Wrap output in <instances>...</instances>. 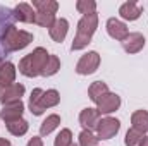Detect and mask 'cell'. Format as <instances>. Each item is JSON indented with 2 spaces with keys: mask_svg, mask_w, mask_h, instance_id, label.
<instances>
[{
  "mask_svg": "<svg viewBox=\"0 0 148 146\" xmlns=\"http://www.w3.org/2000/svg\"><path fill=\"white\" fill-rule=\"evenodd\" d=\"M73 145V134L69 129H62L60 134L55 139V146H71Z\"/></svg>",
  "mask_w": 148,
  "mask_h": 146,
  "instance_id": "26",
  "label": "cell"
},
{
  "mask_svg": "<svg viewBox=\"0 0 148 146\" xmlns=\"http://www.w3.org/2000/svg\"><path fill=\"white\" fill-rule=\"evenodd\" d=\"M23 112H24V105H23L21 100L19 102H12V103L3 105V108L0 110V119H3L9 124V122H14V120L21 119Z\"/></svg>",
  "mask_w": 148,
  "mask_h": 146,
  "instance_id": "8",
  "label": "cell"
},
{
  "mask_svg": "<svg viewBox=\"0 0 148 146\" xmlns=\"http://www.w3.org/2000/svg\"><path fill=\"white\" fill-rule=\"evenodd\" d=\"M28 146H43V143H41V139H40V138H33V139H29Z\"/></svg>",
  "mask_w": 148,
  "mask_h": 146,
  "instance_id": "29",
  "label": "cell"
},
{
  "mask_svg": "<svg viewBox=\"0 0 148 146\" xmlns=\"http://www.w3.org/2000/svg\"><path fill=\"white\" fill-rule=\"evenodd\" d=\"M23 95H24V86L19 84V83H16V84H10L3 91V95H2L0 100L3 102V105H7V103H12V102H19Z\"/></svg>",
  "mask_w": 148,
  "mask_h": 146,
  "instance_id": "12",
  "label": "cell"
},
{
  "mask_svg": "<svg viewBox=\"0 0 148 146\" xmlns=\"http://www.w3.org/2000/svg\"><path fill=\"white\" fill-rule=\"evenodd\" d=\"M33 41V35L28 33V31H19L16 26H7L3 35H2V43H3V48L9 50V52H16V50H21L24 46H28L29 43Z\"/></svg>",
  "mask_w": 148,
  "mask_h": 146,
  "instance_id": "4",
  "label": "cell"
},
{
  "mask_svg": "<svg viewBox=\"0 0 148 146\" xmlns=\"http://www.w3.org/2000/svg\"><path fill=\"white\" fill-rule=\"evenodd\" d=\"M59 69H60V60L55 55H50L48 57V62H47V65H45V69L41 72V76H53Z\"/></svg>",
  "mask_w": 148,
  "mask_h": 146,
  "instance_id": "23",
  "label": "cell"
},
{
  "mask_svg": "<svg viewBox=\"0 0 148 146\" xmlns=\"http://www.w3.org/2000/svg\"><path fill=\"white\" fill-rule=\"evenodd\" d=\"M131 124H133V129L140 131L141 134L148 132V112L147 110H138L133 113L131 117Z\"/></svg>",
  "mask_w": 148,
  "mask_h": 146,
  "instance_id": "15",
  "label": "cell"
},
{
  "mask_svg": "<svg viewBox=\"0 0 148 146\" xmlns=\"http://www.w3.org/2000/svg\"><path fill=\"white\" fill-rule=\"evenodd\" d=\"M143 134L140 132V131H136V129H129L127 131V134H126V146H140L141 145V141H143Z\"/></svg>",
  "mask_w": 148,
  "mask_h": 146,
  "instance_id": "24",
  "label": "cell"
},
{
  "mask_svg": "<svg viewBox=\"0 0 148 146\" xmlns=\"http://www.w3.org/2000/svg\"><path fill=\"white\" fill-rule=\"evenodd\" d=\"M107 31H109V35H110L112 38H115V40H119V41H122L124 38L129 35L126 24L121 23V21H117V19H114V17L107 21Z\"/></svg>",
  "mask_w": 148,
  "mask_h": 146,
  "instance_id": "11",
  "label": "cell"
},
{
  "mask_svg": "<svg viewBox=\"0 0 148 146\" xmlns=\"http://www.w3.org/2000/svg\"><path fill=\"white\" fill-rule=\"evenodd\" d=\"M0 79H3L9 84H14L16 79V67L10 62H3V65L0 67Z\"/></svg>",
  "mask_w": 148,
  "mask_h": 146,
  "instance_id": "20",
  "label": "cell"
},
{
  "mask_svg": "<svg viewBox=\"0 0 148 146\" xmlns=\"http://www.w3.org/2000/svg\"><path fill=\"white\" fill-rule=\"evenodd\" d=\"M121 129V122L114 117H105L98 122L97 126V132H98V139H110L114 138Z\"/></svg>",
  "mask_w": 148,
  "mask_h": 146,
  "instance_id": "6",
  "label": "cell"
},
{
  "mask_svg": "<svg viewBox=\"0 0 148 146\" xmlns=\"http://www.w3.org/2000/svg\"><path fill=\"white\" fill-rule=\"evenodd\" d=\"M33 5L38 9V12H50V14H55V10L59 9V3L53 0H33Z\"/></svg>",
  "mask_w": 148,
  "mask_h": 146,
  "instance_id": "21",
  "label": "cell"
},
{
  "mask_svg": "<svg viewBox=\"0 0 148 146\" xmlns=\"http://www.w3.org/2000/svg\"><path fill=\"white\" fill-rule=\"evenodd\" d=\"M119 14H121L124 19H127V21H136V19L140 17V14H141V9H140L134 2H126V3L121 5Z\"/></svg>",
  "mask_w": 148,
  "mask_h": 146,
  "instance_id": "16",
  "label": "cell"
},
{
  "mask_svg": "<svg viewBox=\"0 0 148 146\" xmlns=\"http://www.w3.org/2000/svg\"><path fill=\"white\" fill-rule=\"evenodd\" d=\"M76 9H77L81 14L88 16V14H95V10H97V3H95L93 0H79V2L76 3Z\"/></svg>",
  "mask_w": 148,
  "mask_h": 146,
  "instance_id": "25",
  "label": "cell"
},
{
  "mask_svg": "<svg viewBox=\"0 0 148 146\" xmlns=\"http://www.w3.org/2000/svg\"><path fill=\"white\" fill-rule=\"evenodd\" d=\"M2 65H3V60H2V59H0V67H2Z\"/></svg>",
  "mask_w": 148,
  "mask_h": 146,
  "instance_id": "32",
  "label": "cell"
},
{
  "mask_svg": "<svg viewBox=\"0 0 148 146\" xmlns=\"http://www.w3.org/2000/svg\"><path fill=\"white\" fill-rule=\"evenodd\" d=\"M97 24H98V16L97 12L95 14H88V16H83V19L77 23V33H76V38L73 41V50H81L84 48L90 41H91V36L97 29Z\"/></svg>",
  "mask_w": 148,
  "mask_h": 146,
  "instance_id": "2",
  "label": "cell"
},
{
  "mask_svg": "<svg viewBox=\"0 0 148 146\" xmlns=\"http://www.w3.org/2000/svg\"><path fill=\"white\" fill-rule=\"evenodd\" d=\"M97 105H98L97 110L100 112V115H102V113H112V112H115V110L119 108L121 98H119L115 93H105L103 96L98 98Z\"/></svg>",
  "mask_w": 148,
  "mask_h": 146,
  "instance_id": "7",
  "label": "cell"
},
{
  "mask_svg": "<svg viewBox=\"0 0 148 146\" xmlns=\"http://www.w3.org/2000/svg\"><path fill=\"white\" fill-rule=\"evenodd\" d=\"M59 102H60V96L55 89L43 91V89L36 88V89H33V93L29 96V108L35 115H41L47 108L55 107Z\"/></svg>",
  "mask_w": 148,
  "mask_h": 146,
  "instance_id": "3",
  "label": "cell"
},
{
  "mask_svg": "<svg viewBox=\"0 0 148 146\" xmlns=\"http://www.w3.org/2000/svg\"><path fill=\"white\" fill-rule=\"evenodd\" d=\"M50 53L45 48H36L33 50L29 55H26L21 62H19V72L28 76V77H35L43 72L47 62H48Z\"/></svg>",
  "mask_w": 148,
  "mask_h": 146,
  "instance_id": "1",
  "label": "cell"
},
{
  "mask_svg": "<svg viewBox=\"0 0 148 146\" xmlns=\"http://www.w3.org/2000/svg\"><path fill=\"white\" fill-rule=\"evenodd\" d=\"M7 129H9V132L14 134V136H23V134H26V131H28V122L23 120V119H17V120H14V122H9V124H7Z\"/></svg>",
  "mask_w": 148,
  "mask_h": 146,
  "instance_id": "19",
  "label": "cell"
},
{
  "mask_svg": "<svg viewBox=\"0 0 148 146\" xmlns=\"http://www.w3.org/2000/svg\"><path fill=\"white\" fill-rule=\"evenodd\" d=\"M71 146H77V145H74V143H73V145H71Z\"/></svg>",
  "mask_w": 148,
  "mask_h": 146,
  "instance_id": "33",
  "label": "cell"
},
{
  "mask_svg": "<svg viewBox=\"0 0 148 146\" xmlns=\"http://www.w3.org/2000/svg\"><path fill=\"white\" fill-rule=\"evenodd\" d=\"M79 122L84 127V131H90L98 126L100 122V112L97 108H84L79 113Z\"/></svg>",
  "mask_w": 148,
  "mask_h": 146,
  "instance_id": "10",
  "label": "cell"
},
{
  "mask_svg": "<svg viewBox=\"0 0 148 146\" xmlns=\"http://www.w3.org/2000/svg\"><path fill=\"white\" fill-rule=\"evenodd\" d=\"M35 23L41 28H52L55 23V16L50 12H36L35 16Z\"/></svg>",
  "mask_w": 148,
  "mask_h": 146,
  "instance_id": "22",
  "label": "cell"
},
{
  "mask_svg": "<svg viewBox=\"0 0 148 146\" xmlns=\"http://www.w3.org/2000/svg\"><path fill=\"white\" fill-rule=\"evenodd\" d=\"M67 29H69V23L66 19H55L53 26L50 28V36L53 41L60 43V41H64V38L67 35Z\"/></svg>",
  "mask_w": 148,
  "mask_h": 146,
  "instance_id": "13",
  "label": "cell"
},
{
  "mask_svg": "<svg viewBox=\"0 0 148 146\" xmlns=\"http://www.w3.org/2000/svg\"><path fill=\"white\" fill-rule=\"evenodd\" d=\"M9 86H10L9 83H5L3 79H0V98H2V95H3V91H5V89H7Z\"/></svg>",
  "mask_w": 148,
  "mask_h": 146,
  "instance_id": "28",
  "label": "cell"
},
{
  "mask_svg": "<svg viewBox=\"0 0 148 146\" xmlns=\"http://www.w3.org/2000/svg\"><path fill=\"white\" fill-rule=\"evenodd\" d=\"M122 46L127 53H138L145 46V36L141 33H129L122 40Z\"/></svg>",
  "mask_w": 148,
  "mask_h": 146,
  "instance_id": "9",
  "label": "cell"
},
{
  "mask_svg": "<svg viewBox=\"0 0 148 146\" xmlns=\"http://www.w3.org/2000/svg\"><path fill=\"white\" fill-rule=\"evenodd\" d=\"M59 124H60V117L59 115H48L45 120H43V124H41V127H40V134L41 136H47V134H50L55 127H59Z\"/></svg>",
  "mask_w": 148,
  "mask_h": 146,
  "instance_id": "18",
  "label": "cell"
},
{
  "mask_svg": "<svg viewBox=\"0 0 148 146\" xmlns=\"http://www.w3.org/2000/svg\"><path fill=\"white\" fill-rule=\"evenodd\" d=\"M140 146H148V136L143 138V141H141V145H140Z\"/></svg>",
  "mask_w": 148,
  "mask_h": 146,
  "instance_id": "31",
  "label": "cell"
},
{
  "mask_svg": "<svg viewBox=\"0 0 148 146\" xmlns=\"http://www.w3.org/2000/svg\"><path fill=\"white\" fill-rule=\"evenodd\" d=\"M35 16H36V12L28 3H19L14 9V17L23 21V23H35Z\"/></svg>",
  "mask_w": 148,
  "mask_h": 146,
  "instance_id": "14",
  "label": "cell"
},
{
  "mask_svg": "<svg viewBox=\"0 0 148 146\" xmlns=\"http://www.w3.org/2000/svg\"><path fill=\"white\" fill-rule=\"evenodd\" d=\"M105 93H109V88H107V84L102 83V81H95V83L90 86V89H88V95H90V98H91L95 103H97L98 98L103 96Z\"/></svg>",
  "mask_w": 148,
  "mask_h": 146,
  "instance_id": "17",
  "label": "cell"
},
{
  "mask_svg": "<svg viewBox=\"0 0 148 146\" xmlns=\"http://www.w3.org/2000/svg\"><path fill=\"white\" fill-rule=\"evenodd\" d=\"M0 146H10V143H9L7 139H3V138H0Z\"/></svg>",
  "mask_w": 148,
  "mask_h": 146,
  "instance_id": "30",
  "label": "cell"
},
{
  "mask_svg": "<svg viewBox=\"0 0 148 146\" xmlns=\"http://www.w3.org/2000/svg\"><path fill=\"white\" fill-rule=\"evenodd\" d=\"M98 138H95L90 131H83L79 134V145L81 146H97Z\"/></svg>",
  "mask_w": 148,
  "mask_h": 146,
  "instance_id": "27",
  "label": "cell"
},
{
  "mask_svg": "<svg viewBox=\"0 0 148 146\" xmlns=\"http://www.w3.org/2000/svg\"><path fill=\"white\" fill-rule=\"evenodd\" d=\"M98 65H100V55L97 52H90V53H86L79 59V62L76 65V72L83 74V76L93 74L98 69Z\"/></svg>",
  "mask_w": 148,
  "mask_h": 146,
  "instance_id": "5",
  "label": "cell"
}]
</instances>
